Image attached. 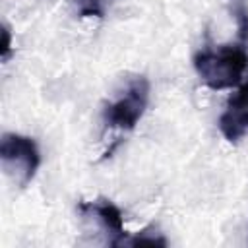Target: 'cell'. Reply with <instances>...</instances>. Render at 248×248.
Here are the masks:
<instances>
[{"label": "cell", "mask_w": 248, "mask_h": 248, "mask_svg": "<svg viewBox=\"0 0 248 248\" xmlns=\"http://www.w3.org/2000/svg\"><path fill=\"white\" fill-rule=\"evenodd\" d=\"M194 70L209 89L236 87L248 70V52L244 45H221L217 48H202L192 58Z\"/></svg>", "instance_id": "cell-1"}, {"label": "cell", "mask_w": 248, "mask_h": 248, "mask_svg": "<svg viewBox=\"0 0 248 248\" xmlns=\"http://www.w3.org/2000/svg\"><path fill=\"white\" fill-rule=\"evenodd\" d=\"M149 105V79L145 76H134L126 89L103 108V118L108 128L134 130L141 120Z\"/></svg>", "instance_id": "cell-2"}, {"label": "cell", "mask_w": 248, "mask_h": 248, "mask_svg": "<svg viewBox=\"0 0 248 248\" xmlns=\"http://www.w3.org/2000/svg\"><path fill=\"white\" fill-rule=\"evenodd\" d=\"M0 161L6 174L23 188L33 180L41 165V153L33 138L6 132L0 140Z\"/></svg>", "instance_id": "cell-3"}, {"label": "cell", "mask_w": 248, "mask_h": 248, "mask_svg": "<svg viewBox=\"0 0 248 248\" xmlns=\"http://www.w3.org/2000/svg\"><path fill=\"white\" fill-rule=\"evenodd\" d=\"M78 211L85 221H91L101 232L107 234V242L112 246L126 242L124 217L122 211L107 198H99L95 202H79Z\"/></svg>", "instance_id": "cell-4"}, {"label": "cell", "mask_w": 248, "mask_h": 248, "mask_svg": "<svg viewBox=\"0 0 248 248\" xmlns=\"http://www.w3.org/2000/svg\"><path fill=\"white\" fill-rule=\"evenodd\" d=\"M217 126L223 138L231 143L240 141L248 134V89L244 85L227 101Z\"/></svg>", "instance_id": "cell-5"}, {"label": "cell", "mask_w": 248, "mask_h": 248, "mask_svg": "<svg viewBox=\"0 0 248 248\" xmlns=\"http://www.w3.org/2000/svg\"><path fill=\"white\" fill-rule=\"evenodd\" d=\"M231 12L236 19L238 39H240L242 45H246L248 43V6H246V0H232Z\"/></svg>", "instance_id": "cell-6"}, {"label": "cell", "mask_w": 248, "mask_h": 248, "mask_svg": "<svg viewBox=\"0 0 248 248\" xmlns=\"http://www.w3.org/2000/svg\"><path fill=\"white\" fill-rule=\"evenodd\" d=\"M124 244H159V246H167V238L155 227H145L136 236L126 238Z\"/></svg>", "instance_id": "cell-7"}, {"label": "cell", "mask_w": 248, "mask_h": 248, "mask_svg": "<svg viewBox=\"0 0 248 248\" xmlns=\"http://www.w3.org/2000/svg\"><path fill=\"white\" fill-rule=\"evenodd\" d=\"M2 39H4V43H2V58L8 60L10 54H12V37H10V29L6 25L2 27Z\"/></svg>", "instance_id": "cell-8"}, {"label": "cell", "mask_w": 248, "mask_h": 248, "mask_svg": "<svg viewBox=\"0 0 248 248\" xmlns=\"http://www.w3.org/2000/svg\"><path fill=\"white\" fill-rule=\"evenodd\" d=\"M244 87H246V89H248V83H244Z\"/></svg>", "instance_id": "cell-9"}]
</instances>
